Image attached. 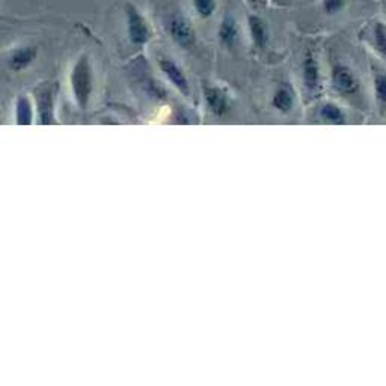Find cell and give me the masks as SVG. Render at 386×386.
Here are the masks:
<instances>
[{"mask_svg": "<svg viewBox=\"0 0 386 386\" xmlns=\"http://www.w3.org/2000/svg\"><path fill=\"white\" fill-rule=\"evenodd\" d=\"M218 35H219L220 42L224 44L225 47L234 49L237 46V42H239V38H240V29L233 16H225L224 18H222Z\"/></svg>", "mask_w": 386, "mask_h": 386, "instance_id": "obj_10", "label": "cell"}, {"mask_svg": "<svg viewBox=\"0 0 386 386\" xmlns=\"http://www.w3.org/2000/svg\"><path fill=\"white\" fill-rule=\"evenodd\" d=\"M272 107L276 110L278 114L288 116L292 115L299 105V95L292 81L282 80L281 83L274 88L270 99Z\"/></svg>", "mask_w": 386, "mask_h": 386, "instance_id": "obj_4", "label": "cell"}, {"mask_svg": "<svg viewBox=\"0 0 386 386\" xmlns=\"http://www.w3.org/2000/svg\"><path fill=\"white\" fill-rule=\"evenodd\" d=\"M317 120L328 125H346L348 124V114L344 106L333 100H324L317 106Z\"/></svg>", "mask_w": 386, "mask_h": 386, "instance_id": "obj_7", "label": "cell"}, {"mask_svg": "<svg viewBox=\"0 0 386 386\" xmlns=\"http://www.w3.org/2000/svg\"><path fill=\"white\" fill-rule=\"evenodd\" d=\"M36 55H38V50H36V47L34 46H25V47L17 49L11 55V59H10L11 68L16 71L27 68V66L36 59Z\"/></svg>", "mask_w": 386, "mask_h": 386, "instance_id": "obj_12", "label": "cell"}, {"mask_svg": "<svg viewBox=\"0 0 386 386\" xmlns=\"http://www.w3.org/2000/svg\"><path fill=\"white\" fill-rule=\"evenodd\" d=\"M249 2L255 6H263L266 3V0H249Z\"/></svg>", "mask_w": 386, "mask_h": 386, "instance_id": "obj_19", "label": "cell"}, {"mask_svg": "<svg viewBox=\"0 0 386 386\" xmlns=\"http://www.w3.org/2000/svg\"><path fill=\"white\" fill-rule=\"evenodd\" d=\"M346 6V0H323V10L329 16L339 12Z\"/></svg>", "mask_w": 386, "mask_h": 386, "instance_id": "obj_18", "label": "cell"}, {"mask_svg": "<svg viewBox=\"0 0 386 386\" xmlns=\"http://www.w3.org/2000/svg\"><path fill=\"white\" fill-rule=\"evenodd\" d=\"M248 27H249V35L250 40L254 42V46L259 50H263L267 47L270 40V34H269V27H267V23L258 16H252L248 17Z\"/></svg>", "mask_w": 386, "mask_h": 386, "instance_id": "obj_9", "label": "cell"}, {"mask_svg": "<svg viewBox=\"0 0 386 386\" xmlns=\"http://www.w3.org/2000/svg\"><path fill=\"white\" fill-rule=\"evenodd\" d=\"M331 88L343 99H356L361 94V80L350 65L337 62L331 68Z\"/></svg>", "mask_w": 386, "mask_h": 386, "instance_id": "obj_1", "label": "cell"}, {"mask_svg": "<svg viewBox=\"0 0 386 386\" xmlns=\"http://www.w3.org/2000/svg\"><path fill=\"white\" fill-rule=\"evenodd\" d=\"M71 83L77 101L81 106H85L92 91V68L88 56H81L76 62V65H74Z\"/></svg>", "mask_w": 386, "mask_h": 386, "instance_id": "obj_3", "label": "cell"}, {"mask_svg": "<svg viewBox=\"0 0 386 386\" xmlns=\"http://www.w3.org/2000/svg\"><path fill=\"white\" fill-rule=\"evenodd\" d=\"M373 88H374V101L382 115L386 114V71L374 68L373 73Z\"/></svg>", "mask_w": 386, "mask_h": 386, "instance_id": "obj_13", "label": "cell"}, {"mask_svg": "<svg viewBox=\"0 0 386 386\" xmlns=\"http://www.w3.org/2000/svg\"><path fill=\"white\" fill-rule=\"evenodd\" d=\"M17 120L20 124H29L32 120V112H31V105L26 99H21L17 106Z\"/></svg>", "mask_w": 386, "mask_h": 386, "instance_id": "obj_16", "label": "cell"}, {"mask_svg": "<svg viewBox=\"0 0 386 386\" xmlns=\"http://www.w3.org/2000/svg\"><path fill=\"white\" fill-rule=\"evenodd\" d=\"M192 6L201 18H210L218 11V0H192Z\"/></svg>", "mask_w": 386, "mask_h": 386, "instance_id": "obj_15", "label": "cell"}, {"mask_svg": "<svg viewBox=\"0 0 386 386\" xmlns=\"http://www.w3.org/2000/svg\"><path fill=\"white\" fill-rule=\"evenodd\" d=\"M125 21H127V35L131 44L144 46V44L150 41L153 36V29L136 5H125Z\"/></svg>", "mask_w": 386, "mask_h": 386, "instance_id": "obj_2", "label": "cell"}, {"mask_svg": "<svg viewBox=\"0 0 386 386\" xmlns=\"http://www.w3.org/2000/svg\"><path fill=\"white\" fill-rule=\"evenodd\" d=\"M166 29L172 41L183 49L193 47L196 41L195 29L190 25V21L180 14H174L166 20Z\"/></svg>", "mask_w": 386, "mask_h": 386, "instance_id": "obj_5", "label": "cell"}, {"mask_svg": "<svg viewBox=\"0 0 386 386\" xmlns=\"http://www.w3.org/2000/svg\"><path fill=\"white\" fill-rule=\"evenodd\" d=\"M207 101L210 103V106L214 112L219 115L224 114L229 106L228 94L224 91V89H219V88L207 89Z\"/></svg>", "mask_w": 386, "mask_h": 386, "instance_id": "obj_14", "label": "cell"}, {"mask_svg": "<svg viewBox=\"0 0 386 386\" xmlns=\"http://www.w3.org/2000/svg\"><path fill=\"white\" fill-rule=\"evenodd\" d=\"M361 38L368 44L371 50L376 51L378 57H382L386 62V23L381 20L373 21L363 31Z\"/></svg>", "mask_w": 386, "mask_h": 386, "instance_id": "obj_8", "label": "cell"}, {"mask_svg": "<svg viewBox=\"0 0 386 386\" xmlns=\"http://www.w3.org/2000/svg\"><path fill=\"white\" fill-rule=\"evenodd\" d=\"M40 112H41V118L44 123H49L51 118V99L49 94H42L40 99Z\"/></svg>", "mask_w": 386, "mask_h": 386, "instance_id": "obj_17", "label": "cell"}, {"mask_svg": "<svg viewBox=\"0 0 386 386\" xmlns=\"http://www.w3.org/2000/svg\"><path fill=\"white\" fill-rule=\"evenodd\" d=\"M160 68L162 71L166 74V77L172 81V83L180 89L181 92H188L189 91V83H188V79H185L184 73L181 71L180 66H178L174 61H170L168 57H163L160 59Z\"/></svg>", "mask_w": 386, "mask_h": 386, "instance_id": "obj_11", "label": "cell"}, {"mask_svg": "<svg viewBox=\"0 0 386 386\" xmlns=\"http://www.w3.org/2000/svg\"><path fill=\"white\" fill-rule=\"evenodd\" d=\"M302 76H303V85L305 89L311 94L316 95L317 92L322 91V70L318 59L313 50H308L302 61Z\"/></svg>", "mask_w": 386, "mask_h": 386, "instance_id": "obj_6", "label": "cell"}]
</instances>
